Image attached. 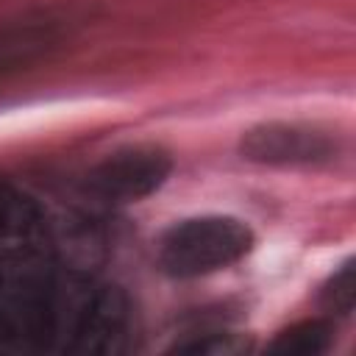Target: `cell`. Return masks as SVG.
I'll return each instance as SVG.
<instances>
[{"label":"cell","instance_id":"6da1fadb","mask_svg":"<svg viewBox=\"0 0 356 356\" xmlns=\"http://www.w3.org/2000/svg\"><path fill=\"white\" fill-rule=\"evenodd\" d=\"M253 248V231L228 214L189 217L159 239V264L172 278H197L225 270Z\"/></svg>","mask_w":356,"mask_h":356},{"label":"cell","instance_id":"7a4b0ae2","mask_svg":"<svg viewBox=\"0 0 356 356\" xmlns=\"http://www.w3.org/2000/svg\"><path fill=\"white\" fill-rule=\"evenodd\" d=\"M172 161L161 147L136 145L106 156L89 175L86 189L108 203H136L153 195L170 175Z\"/></svg>","mask_w":356,"mask_h":356},{"label":"cell","instance_id":"3957f363","mask_svg":"<svg viewBox=\"0 0 356 356\" xmlns=\"http://www.w3.org/2000/svg\"><path fill=\"white\" fill-rule=\"evenodd\" d=\"M242 159L259 164H314L334 153L325 134L295 125V122H267L250 128L242 136Z\"/></svg>","mask_w":356,"mask_h":356},{"label":"cell","instance_id":"277c9868","mask_svg":"<svg viewBox=\"0 0 356 356\" xmlns=\"http://www.w3.org/2000/svg\"><path fill=\"white\" fill-rule=\"evenodd\" d=\"M131 323L128 298L117 286H103L92 295L86 303L78 328L72 350L78 353H114L122 348L125 331Z\"/></svg>","mask_w":356,"mask_h":356},{"label":"cell","instance_id":"5b68a950","mask_svg":"<svg viewBox=\"0 0 356 356\" xmlns=\"http://www.w3.org/2000/svg\"><path fill=\"white\" fill-rule=\"evenodd\" d=\"M331 325L323 320H306L298 323L286 331H281L267 350L270 353H298V356H314V353H325L331 348Z\"/></svg>","mask_w":356,"mask_h":356},{"label":"cell","instance_id":"8992f818","mask_svg":"<svg viewBox=\"0 0 356 356\" xmlns=\"http://www.w3.org/2000/svg\"><path fill=\"white\" fill-rule=\"evenodd\" d=\"M39 220V211L36 206L11 192V189H0V231H8V234H28Z\"/></svg>","mask_w":356,"mask_h":356},{"label":"cell","instance_id":"52a82bcc","mask_svg":"<svg viewBox=\"0 0 356 356\" xmlns=\"http://www.w3.org/2000/svg\"><path fill=\"white\" fill-rule=\"evenodd\" d=\"M353 300H356V267H353V261H345L342 270L334 273V278L325 284L323 303L328 312L348 314L353 309Z\"/></svg>","mask_w":356,"mask_h":356},{"label":"cell","instance_id":"ba28073f","mask_svg":"<svg viewBox=\"0 0 356 356\" xmlns=\"http://www.w3.org/2000/svg\"><path fill=\"white\" fill-rule=\"evenodd\" d=\"M250 350V342L239 334H206L192 342L175 345V353H209V356H236Z\"/></svg>","mask_w":356,"mask_h":356}]
</instances>
